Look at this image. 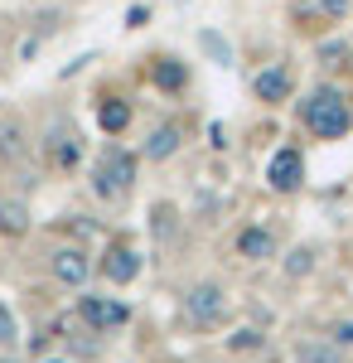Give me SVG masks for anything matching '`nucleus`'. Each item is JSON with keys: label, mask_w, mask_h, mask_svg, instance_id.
Masks as SVG:
<instances>
[{"label": "nucleus", "mask_w": 353, "mask_h": 363, "mask_svg": "<svg viewBox=\"0 0 353 363\" xmlns=\"http://www.w3.org/2000/svg\"><path fill=\"white\" fill-rule=\"evenodd\" d=\"M349 58H353L349 39H329V44H320V63H325V68H344Z\"/></svg>", "instance_id": "17"}, {"label": "nucleus", "mask_w": 353, "mask_h": 363, "mask_svg": "<svg viewBox=\"0 0 353 363\" xmlns=\"http://www.w3.org/2000/svg\"><path fill=\"white\" fill-rule=\"evenodd\" d=\"M315 5H320V15H329V20H344L353 0H315Z\"/></svg>", "instance_id": "22"}, {"label": "nucleus", "mask_w": 353, "mask_h": 363, "mask_svg": "<svg viewBox=\"0 0 353 363\" xmlns=\"http://www.w3.org/2000/svg\"><path fill=\"white\" fill-rule=\"evenodd\" d=\"M228 344H232V349H262V335H257V330H237Z\"/></svg>", "instance_id": "23"}, {"label": "nucleus", "mask_w": 353, "mask_h": 363, "mask_svg": "<svg viewBox=\"0 0 353 363\" xmlns=\"http://www.w3.org/2000/svg\"><path fill=\"white\" fill-rule=\"evenodd\" d=\"M97 126H102L107 136H121V131L131 126V102H102V107H97Z\"/></svg>", "instance_id": "15"}, {"label": "nucleus", "mask_w": 353, "mask_h": 363, "mask_svg": "<svg viewBox=\"0 0 353 363\" xmlns=\"http://www.w3.org/2000/svg\"><path fill=\"white\" fill-rule=\"evenodd\" d=\"M339 354H344V349H339L334 339H300L296 344V363H344Z\"/></svg>", "instance_id": "12"}, {"label": "nucleus", "mask_w": 353, "mask_h": 363, "mask_svg": "<svg viewBox=\"0 0 353 363\" xmlns=\"http://www.w3.org/2000/svg\"><path fill=\"white\" fill-rule=\"evenodd\" d=\"M102 277L116 281V286H131V281L140 277V257H136V247H126V242H111L107 257H102Z\"/></svg>", "instance_id": "7"}, {"label": "nucleus", "mask_w": 353, "mask_h": 363, "mask_svg": "<svg viewBox=\"0 0 353 363\" xmlns=\"http://www.w3.org/2000/svg\"><path fill=\"white\" fill-rule=\"evenodd\" d=\"M174 150H179V126H174V121L150 126V136H145V160H169Z\"/></svg>", "instance_id": "11"}, {"label": "nucleus", "mask_w": 353, "mask_h": 363, "mask_svg": "<svg viewBox=\"0 0 353 363\" xmlns=\"http://www.w3.org/2000/svg\"><path fill=\"white\" fill-rule=\"evenodd\" d=\"M329 339H334L339 349H353V320H339V325L329 330Z\"/></svg>", "instance_id": "21"}, {"label": "nucleus", "mask_w": 353, "mask_h": 363, "mask_svg": "<svg viewBox=\"0 0 353 363\" xmlns=\"http://www.w3.org/2000/svg\"><path fill=\"white\" fill-rule=\"evenodd\" d=\"M145 20H150V10H145V5H131V10H126V29H140Z\"/></svg>", "instance_id": "25"}, {"label": "nucleus", "mask_w": 353, "mask_h": 363, "mask_svg": "<svg viewBox=\"0 0 353 363\" xmlns=\"http://www.w3.org/2000/svg\"><path fill=\"white\" fill-rule=\"evenodd\" d=\"M25 126H20V121H0V160H10V165H15V160H25Z\"/></svg>", "instance_id": "14"}, {"label": "nucleus", "mask_w": 353, "mask_h": 363, "mask_svg": "<svg viewBox=\"0 0 353 363\" xmlns=\"http://www.w3.org/2000/svg\"><path fill=\"white\" fill-rule=\"evenodd\" d=\"M169 218H174V208H169V203H160V208L150 213V233H160V238H164V233L174 228V223H169Z\"/></svg>", "instance_id": "20"}, {"label": "nucleus", "mask_w": 353, "mask_h": 363, "mask_svg": "<svg viewBox=\"0 0 353 363\" xmlns=\"http://www.w3.org/2000/svg\"><path fill=\"white\" fill-rule=\"evenodd\" d=\"M15 335H20V330H15V315H10V310L0 306V344H10Z\"/></svg>", "instance_id": "24"}, {"label": "nucleus", "mask_w": 353, "mask_h": 363, "mask_svg": "<svg viewBox=\"0 0 353 363\" xmlns=\"http://www.w3.org/2000/svg\"><path fill=\"white\" fill-rule=\"evenodd\" d=\"M315 272V247H296L291 257H286V277H310Z\"/></svg>", "instance_id": "18"}, {"label": "nucleus", "mask_w": 353, "mask_h": 363, "mask_svg": "<svg viewBox=\"0 0 353 363\" xmlns=\"http://www.w3.org/2000/svg\"><path fill=\"white\" fill-rule=\"evenodd\" d=\"M150 78H155V87H160V92H179V87L189 83V68H184L179 58H160Z\"/></svg>", "instance_id": "13"}, {"label": "nucleus", "mask_w": 353, "mask_h": 363, "mask_svg": "<svg viewBox=\"0 0 353 363\" xmlns=\"http://www.w3.org/2000/svg\"><path fill=\"white\" fill-rule=\"evenodd\" d=\"M198 44H203V49H208V54H213L218 63H223V68H228V63H232V54H228V44H223V39H218L213 29H203V34H198Z\"/></svg>", "instance_id": "19"}, {"label": "nucleus", "mask_w": 353, "mask_h": 363, "mask_svg": "<svg viewBox=\"0 0 353 363\" xmlns=\"http://www.w3.org/2000/svg\"><path fill=\"white\" fill-rule=\"evenodd\" d=\"M300 179H305V160H300L296 145H281V150H271V160H267V184H271L276 194H296Z\"/></svg>", "instance_id": "5"}, {"label": "nucleus", "mask_w": 353, "mask_h": 363, "mask_svg": "<svg viewBox=\"0 0 353 363\" xmlns=\"http://www.w3.org/2000/svg\"><path fill=\"white\" fill-rule=\"evenodd\" d=\"M252 92H257V102H286V97L296 92V78H291L286 63H271V68H262V73L252 78Z\"/></svg>", "instance_id": "6"}, {"label": "nucleus", "mask_w": 353, "mask_h": 363, "mask_svg": "<svg viewBox=\"0 0 353 363\" xmlns=\"http://www.w3.org/2000/svg\"><path fill=\"white\" fill-rule=\"evenodd\" d=\"M49 363H68V359H49Z\"/></svg>", "instance_id": "26"}, {"label": "nucleus", "mask_w": 353, "mask_h": 363, "mask_svg": "<svg viewBox=\"0 0 353 363\" xmlns=\"http://www.w3.org/2000/svg\"><path fill=\"white\" fill-rule=\"evenodd\" d=\"M237 257H247V262H271L276 257V233L271 228H242V233H237Z\"/></svg>", "instance_id": "9"}, {"label": "nucleus", "mask_w": 353, "mask_h": 363, "mask_svg": "<svg viewBox=\"0 0 353 363\" xmlns=\"http://www.w3.org/2000/svg\"><path fill=\"white\" fill-rule=\"evenodd\" d=\"M0 363H10V359H0Z\"/></svg>", "instance_id": "27"}, {"label": "nucleus", "mask_w": 353, "mask_h": 363, "mask_svg": "<svg viewBox=\"0 0 353 363\" xmlns=\"http://www.w3.org/2000/svg\"><path fill=\"white\" fill-rule=\"evenodd\" d=\"M49 160H54L58 169H73L82 160V136H73V131L58 126L54 136H49Z\"/></svg>", "instance_id": "10"}, {"label": "nucleus", "mask_w": 353, "mask_h": 363, "mask_svg": "<svg viewBox=\"0 0 353 363\" xmlns=\"http://www.w3.org/2000/svg\"><path fill=\"white\" fill-rule=\"evenodd\" d=\"M25 228H29V208H25V203H0V233L20 238Z\"/></svg>", "instance_id": "16"}, {"label": "nucleus", "mask_w": 353, "mask_h": 363, "mask_svg": "<svg viewBox=\"0 0 353 363\" xmlns=\"http://www.w3.org/2000/svg\"><path fill=\"white\" fill-rule=\"evenodd\" d=\"M87 272H92V262H87V252H82V247H58L54 252V277L63 281V286H82Z\"/></svg>", "instance_id": "8"}, {"label": "nucleus", "mask_w": 353, "mask_h": 363, "mask_svg": "<svg viewBox=\"0 0 353 363\" xmlns=\"http://www.w3.org/2000/svg\"><path fill=\"white\" fill-rule=\"evenodd\" d=\"M300 126L320 140H339L353 126V107L339 87H315L305 102H300Z\"/></svg>", "instance_id": "1"}, {"label": "nucleus", "mask_w": 353, "mask_h": 363, "mask_svg": "<svg viewBox=\"0 0 353 363\" xmlns=\"http://www.w3.org/2000/svg\"><path fill=\"white\" fill-rule=\"evenodd\" d=\"M78 320L87 325V330L107 335V330H121V325L131 320V306L116 301V296H82L78 301Z\"/></svg>", "instance_id": "4"}, {"label": "nucleus", "mask_w": 353, "mask_h": 363, "mask_svg": "<svg viewBox=\"0 0 353 363\" xmlns=\"http://www.w3.org/2000/svg\"><path fill=\"white\" fill-rule=\"evenodd\" d=\"M228 315V291L218 286V281H198L189 286V296H184V320H189L194 330H208Z\"/></svg>", "instance_id": "3"}, {"label": "nucleus", "mask_w": 353, "mask_h": 363, "mask_svg": "<svg viewBox=\"0 0 353 363\" xmlns=\"http://www.w3.org/2000/svg\"><path fill=\"white\" fill-rule=\"evenodd\" d=\"M131 184H136V155L111 145L107 155L97 160V169H92V189L102 199H121V194H131Z\"/></svg>", "instance_id": "2"}]
</instances>
